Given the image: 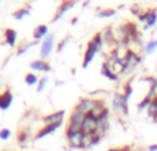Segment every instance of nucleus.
<instances>
[{"instance_id":"nucleus-1","label":"nucleus","mask_w":157,"mask_h":151,"mask_svg":"<svg viewBox=\"0 0 157 151\" xmlns=\"http://www.w3.org/2000/svg\"><path fill=\"white\" fill-rule=\"evenodd\" d=\"M102 47V35H97L91 41L88 43V47H87V51H86V55H84V62H83V68H87L88 63L94 59L95 54L101 50Z\"/></svg>"},{"instance_id":"nucleus-2","label":"nucleus","mask_w":157,"mask_h":151,"mask_svg":"<svg viewBox=\"0 0 157 151\" xmlns=\"http://www.w3.org/2000/svg\"><path fill=\"white\" fill-rule=\"evenodd\" d=\"M87 116H88V114L83 113V111L78 110L77 107L75 109L71 116V120H69L68 132H78V131H81V125H83V121Z\"/></svg>"},{"instance_id":"nucleus-3","label":"nucleus","mask_w":157,"mask_h":151,"mask_svg":"<svg viewBox=\"0 0 157 151\" xmlns=\"http://www.w3.org/2000/svg\"><path fill=\"white\" fill-rule=\"evenodd\" d=\"M98 129H99V122H98L97 118L88 116L84 118L83 125H81V132H83L84 136H92L95 133H98Z\"/></svg>"},{"instance_id":"nucleus-4","label":"nucleus","mask_w":157,"mask_h":151,"mask_svg":"<svg viewBox=\"0 0 157 151\" xmlns=\"http://www.w3.org/2000/svg\"><path fill=\"white\" fill-rule=\"evenodd\" d=\"M66 136H68V142L72 147H75V149H84V138L86 136L83 135L81 131H78V132H68L66 131Z\"/></svg>"},{"instance_id":"nucleus-5","label":"nucleus","mask_w":157,"mask_h":151,"mask_svg":"<svg viewBox=\"0 0 157 151\" xmlns=\"http://www.w3.org/2000/svg\"><path fill=\"white\" fill-rule=\"evenodd\" d=\"M52 47H54V36L48 35L46 37V40L41 44V50H40V55L41 58H47L52 51Z\"/></svg>"},{"instance_id":"nucleus-6","label":"nucleus","mask_w":157,"mask_h":151,"mask_svg":"<svg viewBox=\"0 0 157 151\" xmlns=\"http://www.w3.org/2000/svg\"><path fill=\"white\" fill-rule=\"evenodd\" d=\"M63 117H65V110H59L57 113H52L50 116H46L43 118L44 121V125H54V124H58V122H62Z\"/></svg>"},{"instance_id":"nucleus-7","label":"nucleus","mask_w":157,"mask_h":151,"mask_svg":"<svg viewBox=\"0 0 157 151\" xmlns=\"http://www.w3.org/2000/svg\"><path fill=\"white\" fill-rule=\"evenodd\" d=\"M105 114H108V110H106L105 105H103L102 102H99V100H95V105H94V107L91 109V111H90V116L99 120L101 117H103Z\"/></svg>"},{"instance_id":"nucleus-8","label":"nucleus","mask_w":157,"mask_h":151,"mask_svg":"<svg viewBox=\"0 0 157 151\" xmlns=\"http://www.w3.org/2000/svg\"><path fill=\"white\" fill-rule=\"evenodd\" d=\"M11 103H13V94L7 89L6 92H3L0 95V109L2 110H7L11 106Z\"/></svg>"},{"instance_id":"nucleus-9","label":"nucleus","mask_w":157,"mask_h":151,"mask_svg":"<svg viewBox=\"0 0 157 151\" xmlns=\"http://www.w3.org/2000/svg\"><path fill=\"white\" fill-rule=\"evenodd\" d=\"M141 21H146V26H145L146 29L155 26L157 22V13L156 11H149V13L144 14V15H141Z\"/></svg>"},{"instance_id":"nucleus-10","label":"nucleus","mask_w":157,"mask_h":151,"mask_svg":"<svg viewBox=\"0 0 157 151\" xmlns=\"http://www.w3.org/2000/svg\"><path fill=\"white\" fill-rule=\"evenodd\" d=\"M62 125V122H58V124H54V125H47V127H44L43 129H40L39 131V133L36 135V139H41V138H44V136H47V135H51L54 131H57L58 128Z\"/></svg>"},{"instance_id":"nucleus-11","label":"nucleus","mask_w":157,"mask_h":151,"mask_svg":"<svg viewBox=\"0 0 157 151\" xmlns=\"http://www.w3.org/2000/svg\"><path fill=\"white\" fill-rule=\"evenodd\" d=\"M95 105V100H91V99H83L80 103L76 106L78 110H81L83 113L86 114H90V111H91V109L94 107Z\"/></svg>"},{"instance_id":"nucleus-12","label":"nucleus","mask_w":157,"mask_h":151,"mask_svg":"<svg viewBox=\"0 0 157 151\" xmlns=\"http://www.w3.org/2000/svg\"><path fill=\"white\" fill-rule=\"evenodd\" d=\"M47 33H48V28H47L46 25H39V26H36L35 30H33V37H35L36 40H40V39L48 36Z\"/></svg>"},{"instance_id":"nucleus-13","label":"nucleus","mask_w":157,"mask_h":151,"mask_svg":"<svg viewBox=\"0 0 157 151\" xmlns=\"http://www.w3.org/2000/svg\"><path fill=\"white\" fill-rule=\"evenodd\" d=\"M4 39H6V43L8 46H15L17 43V32L14 29H6L4 32Z\"/></svg>"},{"instance_id":"nucleus-14","label":"nucleus","mask_w":157,"mask_h":151,"mask_svg":"<svg viewBox=\"0 0 157 151\" xmlns=\"http://www.w3.org/2000/svg\"><path fill=\"white\" fill-rule=\"evenodd\" d=\"M101 74L105 76V77H108L109 80H113V81H116L117 77H119V76H116V74L113 73V70H112L110 66L108 65V62H105L102 65V68H101Z\"/></svg>"},{"instance_id":"nucleus-15","label":"nucleus","mask_w":157,"mask_h":151,"mask_svg":"<svg viewBox=\"0 0 157 151\" xmlns=\"http://www.w3.org/2000/svg\"><path fill=\"white\" fill-rule=\"evenodd\" d=\"M30 68H32L33 70H40V72H44V70L48 72L50 70V66L47 65L43 59H37V61L30 62Z\"/></svg>"},{"instance_id":"nucleus-16","label":"nucleus","mask_w":157,"mask_h":151,"mask_svg":"<svg viewBox=\"0 0 157 151\" xmlns=\"http://www.w3.org/2000/svg\"><path fill=\"white\" fill-rule=\"evenodd\" d=\"M73 4H75L73 2H63L62 4L59 6V8H58L57 14H55V17H54V21H55V19H59L61 17H62L63 14H65L66 11H68L69 8H71V7H72V6H73Z\"/></svg>"},{"instance_id":"nucleus-17","label":"nucleus","mask_w":157,"mask_h":151,"mask_svg":"<svg viewBox=\"0 0 157 151\" xmlns=\"http://www.w3.org/2000/svg\"><path fill=\"white\" fill-rule=\"evenodd\" d=\"M112 106H113V110L116 113H120L123 111V95L116 94L113 98V102H112Z\"/></svg>"},{"instance_id":"nucleus-18","label":"nucleus","mask_w":157,"mask_h":151,"mask_svg":"<svg viewBox=\"0 0 157 151\" xmlns=\"http://www.w3.org/2000/svg\"><path fill=\"white\" fill-rule=\"evenodd\" d=\"M156 94H157V80H150V91H149L147 98H149L150 100H155Z\"/></svg>"},{"instance_id":"nucleus-19","label":"nucleus","mask_w":157,"mask_h":151,"mask_svg":"<svg viewBox=\"0 0 157 151\" xmlns=\"http://www.w3.org/2000/svg\"><path fill=\"white\" fill-rule=\"evenodd\" d=\"M29 7H26V8H21V10H18V11H15L14 13V18L15 19H22L24 17H26V15H29Z\"/></svg>"},{"instance_id":"nucleus-20","label":"nucleus","mask_w":157,"mask_h":151,"mask_svg":"<svg viewBox=\"0 0 157 151\" xmlns=\"http://www.w3.org/2000/svg\"><path fill=\"white\" fill-rule=\"evenodd\" d=\"M156 48H157V40H152L145 46V52H146V54H152Z\"/></svg>"},{"instance_id":"nucleus-21","label":"nucleus","mask_w":157,"mask_h":151,"mask_svg":"<svg viewBox=\"0 0 157 151\" xmlns=\"http://www.w3.org/2000/svg\"><path fill=\"white\" fill-rule=\"evenodd\" d=\"M25 83L28 84V85H35L36 83H37V76L36 74H26V77H25Z\"/></svg>"},{"instance_id":"nucleus-22","label":"nucleus","mask_w":157,"mask_h":151,"mask_svg":"<svg viewBox=\"0 0 157 151\" xmlns=\"http://www.w3.org/2000/svg\"><path fill=\"white\" fill-rule=\"evenodd\" d=\"M114 13L116 11L114 10H105V11H99V13L97 14V17H99V18H108V17H113Z\"/></svg>"},{"instance_id":"nucleus-23","label":"nucleus","mask_w":157,"mask_h":151,"mask_svg":"<svg viewBox=\"0 0 157 151\" xmlns=\"http://www.w3.org/2000/svg\"><path fill=\"white\" fill-rule=\"evenodd\" d=\"M149 111L155 118H157V98L152 102V105H150V107H149Z\"/></svg>"},{"instance_id":"nucleus-24","label":"nucleus","mask_w":157,"mask_h":151,"mask_svg":"<svg viewBox=\"0 0 157 151\" xmlns=\"http://www.w3.org/2000/svg\"><path fill=\"white\" fill-rule=\"evenodd\" d=\"M10 135H11V132H10V129H7V128L0 131V139H2V140H7V139L10 138Z\"/></svg>"},{"instance_id":"nucleus-25","label":"nucleus","mask_w":157,"mask_h":151,"mask_svg":"<svg viewBox=\"0 0 157 151\" xmlns=\"http://www.w3.org/2000/svg\"><path fill=\"white\" fill-rule=\"evenodd\" d=\"M152 102H153V100H150L149 98H146V99H144L141 103H139L138 109H139V110H144L145 107H147V106H150V105H152Z\"/></svg>"},{"instance_id":"nucleus-26","label":"nucleus","mask_w":157,"mask_h":151,"mask_svg":"<svg viewBox=\"0 0 157 151\" xmlns=\"http://www.w3.org/2000/svg\"><path fill=\"white\" fill-rule=\"evenodd\" d=\"M47 83H48V78H47V77H43V78H41V80H40V83H39L37 91H39V92H41V91H43V89H44V87L47 85Z\"/></svg>"},{"instance_id":"nucleus-27","label":"nucleus","mask_w":157,"mask_h":151,"mask_svg":"<svg viewBox=\"0 0 157 151\" xmlns=\"http://www.w3.org/2000/svg\"><path fill=\"white\" fill-rule=\"evenodd\" d=\"M30 46H32V44H30V43H26V44H22V46L21 47H19V48H18V51H17V54H18V55H21L22 54V52H25V51H26V50L28 48H29V47Z\"/></svg>"},{"instance_id":"nucleus-28","label":"nucleus","mask_w":157,"mask_h":151,"mask_svg":"<svg viewBox=\"0 0 157 151\" xmlns=\"http://www.w3.org/2000/svg\"><path fill=\"white\" fill-rule=\"evenodd\" d=\"M19 143H25L26 142V139H28V133H25V132H22L21 135H19Z\"/></svg>"},{"instance_id":"nucleus-29","label":"nucleus","mask_w":157,"mask_h":151,"mask_svg":"<svg viewBox=\"0 0 157 151\" xmlns=\"http://www.w3.org/2000/svg\"><path fill=\"white\" fill-rule=\"evenodd\" d=\"M68 41H69V37H65V39H63V41H62V43L59 44V48H58V50H59V51H61V50H62L63 47H65V44L68 43Z\"/></svg>"},{"instance_id":"nucleus-30","label":"nucleus","mask_w":157,"mask_h":151,"mask_svg":"<svg viewBox=\"0 0 157 151\" xmlns=\"http://www.w3.org/2000/svg\"><path fill=\"white\" fill-rule=\"evenodd\" d=\"M149 151H157V144H156V146H150Z\"/></svg>"},{"instance_id":"nucleus-31","label":"nucleus","mask_w":157,"mask_h":151,"mask_svg":"<svg viewBox=\"0 0 157 151\" xmlns=\"http://www.w3.org/2000/svg\"><path fill=\"white\" fill-rule=\"evenodd\" d=\"M109 151H119V150H109Z\"/></svg>"}]
</instances>
